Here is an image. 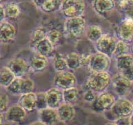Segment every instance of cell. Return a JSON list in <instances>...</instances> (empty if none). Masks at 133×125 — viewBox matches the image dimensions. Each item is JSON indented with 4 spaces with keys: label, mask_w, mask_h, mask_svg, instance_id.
Here are the masks:
<instances>
[{
    "label": "cell",
    "mask_w": 133,
    "mask_h": 125,
    "mask_svg": "<svg viewBox=\"0 0 133 125\" xmlns=\"http://www.w3.org/2000/svg\"><path fill=\"white\" fill-rule=\"evenodd\" d=\"M111 79L108 72H91L87 79L86 86L95 93H101L107 90L111 83Z\"/></svg>",
    "instance_id": "cell-1"
},
{
    "label": "cell",
    "mask_w": 133,
    "mask_h": 125,
    "mask_svg": "<svg viewBox=\"0 0 133 125\" xmlns=\"http://www.w3.org/2000/svg\"><path fill=\"white\" fill-rule=\"evenodd\" d=\"M59 10L66 18L82 16L85 11V0H62Z\"/></svg>",
    "instance_id": "cell-2"
},
{
    "label": "cell",
    "mask_w": 133,
    "mask_h": 125,
    "mask_svg": "<svg viewBox=\"0 0 133 125\" xmlns=\"http://www.w3.org/2000/svg\"><path fill=\"white\" fill-rule=\"evenodd\" d=\"M66 32L74 38H80L85 32L86 21L83 16L66 18L65 23Z\"/></svg>",
    "instance_id": "cell-3"
},
{
    "label": "cell",
    "mask_w": 133,
    "mask_h": 125,
    "mask_svg": "<svg viewBox=\"0 0 133 125\" xmlns=\"http://www.w3.org/2000/svg\"><path fill=\"white\" fill-rule=\"evenodd\" d=\"M116 101L113 94L105 91L99 93L95 100L92 102L91 109L95 113H103L110 110Z\"/></svg>",
    "instance_id": "cell-4"
},
{
    "label": "cell",
    "mask_w": 133,
    "mask_h": 125,
    "mask_svg": "<svg viewBox=\"0 0 133 125\" xmlns=\"http://www.w3.org/2000/svg\"><path fill=\"white\" fill-rule=\"evenodd\" d=\"M110 64V57L97 52L91 55L88 66L91 72H107Z\"/></svg>",
    "instance_id": "cell-5"
},
{
    "label": "cell",
    "mask_w": 133,
    "mask_h": 125,
    "mask_svg": "<svg viewBox=\"0 0 133 125\" xmlns=\"http://www.w3.org/2000/svg\"><path fill=\"white\" fill-rule=\"evenodd\" d=\"M54 85L55 87L63 91L66 89L75 87L77 84L76 76L68 71L57 72L54 77Z\"/></svg>",
    "instance_id": "cell-6"
},
{
    "label": "cell",
    "mask_w": 133,
    "mask_h": 125,
    "mask_svg": "<svg viewBox=\"0 0 133 125\" xmlns=\"http://www.w3.org/2000/svg\"><path fill=\"white\" fill-rule=\"evenodd\" d=\"M116 59V68L119 73L133 83V56L129 53Z\"/></svg>",
    "instance_id": "cell-7"
},
{
    "label": "cell",
    "mask_w": 133,
    "mask_h": 125,
    "mask_svg": "<svg viewBox=\"0 0 133 125\" xmlns=\"http://www.w3.org/2000/svg\"><path fill=\"white\" fill-rule=\"evenodd\" d=\"M114 90L119 97H125L130 91L133 83L120 73L115 74L111 79Z\"/></svg>",
    "instance_id": "cell-8"
},
{
    "label": "cell",
    "mask_w": 133,
    "mask_h": 125,
    "mask_svg": "<svg viewBox=\"0 0 133 125\" xmlns=\"http://www.w3.org/2000/svg\"><path fill=\"white\" fill-rule=\"evenodd\" d=\"M116 43L117 40L114 37L109 34H103L101 39L95 44L97 52L104 53L111 58L114 55Z\"/></svg>",
    "instance_id": "cell-9"
},
{
    "label": "cell",
    "mask_w": 133,
    "mask_h": 125,
    "mask_svg": "<svg viewBox=\"0 0 133 125\" xmlns=\"http://www.w3.org/2000/svg\"><path fill=\"white\" fill-rule=\"evenodd\" d=\"M110 110L116 119L119 117H130L133 113L132 102L124 97H120L116 100Z\"/></svg>",
    "instance_id": "cell-10"
},
{
    "label": "cell",
    "mask_w": 133,
    "mask_h": 125,
    "mask_svg": "<svg viewBox=\"0 0 133 125\" xmlns=\"http://www.w3.org/2000/svg\"><path fill=\"white\" fill-rule=\"evenodd\" d=\"M116 34L119 40L126 43L133 42V20L125 18L116 29Z\"/></svg>",
    "instance_id": "cell-11"
},
{
    "label": "cell",
    "mask_w": 133,
    "mask_h": 125,
    "mask_svg": "<svg viewBox=\"0 0 133 125\" xmlns=\"http://www.w3.org/2000/svg\"><path fill=\"white\" fill-rule=\"evenodd\" d=\"M7 67L12 71L15 77H24L29 68V63L22 58H15L10 60Z\"/></svg>",
    "instance_id": "cell-12"
},
{
    "label": "cell",
    "mask_w": 133,
    "mask_h": 125,
    "mask_svg": "<svg viewBox=\"0 0 133 125\" xmlns=\"http://www.w3.org/2000/svg\"><path fill=\"white\" fill-rule=\"evenodd\" d=\"M27 112L18 104H14L6 111L5 118L7 121L15 123H20L25 119Z\"/></svg>",
    "instance_id": "cell-13"
},
{
    "label": "cell",
    "mask_w": 133,
    "mask_h": 125,
    "mask_svg": "<svg viewBox=\"0 0 133 125\" xmlns=\"http://www.w3.org/2000/svg\"><path fill=\"white\" fill-rule=\"evenodd\" d=\"M16 35L15 27L7 21L0 23V42L2 43H10L15 39Z\"/></svg>",
    "instance_id": "cell-14"
},
{
    "label": "cell",
    "mask_w": 133,
    "mask_h": 125,
    "mask_svg": "<svg viewBox=\"0 0 133 125\" xmlns=\"http://www.w3.org/2000/svg\"><path fill=\"white\" fill-rule=\"evenodd\" d=\"M48 107L57 109L63 102V91L57 87H53L45 92Z\"/></svg>",
    "instance_id": "cell-15"
},
{
    "label": "cell",
    "mask_w": 133,
    "mask_h": 125,
    "mask_svg": "<svg viewBox=\"0 0 133 125\" xmlns=\"http://www.w3.org/2000/svg\"><path fill=\"white\" fill-rule=\"evenodd\" d=\"M48 65V57L37 53L32 56L29 62V68L35 73L43 72Z\"/></svg>",
    "instance_id": "cell-16"
},
{
    "label": "cell",
    "mask_w": 133,
    "mask_h": 125,
    "mask_svg": "<svg viewBox=\"0 0 133 125\" xmlns=\"http://www.w3.org/2000/svg\"><path fill=\"white\" fill-rule=\"evenodd\" d=\"M18 104L27 112H32L36 109V93L33 92L20 95Z\"/></svg>",
    "instance_id": "cell-17"
},
{
    "label": "cell",
    "mask_w": 133,
    "mask_h": 125,
    "mask_svg": "<svg viewBox=\"0 0 133 125\" xmlns=\"http://www.w3.org/2000/svg\"><path fill=\"white\" fill-rule=\"evenodd\" d=\"M59 121L68 122L72 121L75 116V109L73 105L63 102L57 108Z\"/></svg>",
    "instance_id": "cell-18"
},
{
    "label": "cell",
    "mask_w": 133,
    "mask_h": 125,
    "mask_svg": "<svg viewBox=\"0 0 133 125\" xmlns=\"http://www.w3.org/2000/svg\"><path fill=\"white\" fill-rule=\"evenodd\" d=\"M116 7L114 0H93L92 7L93 10L99 15H105L111 12Z\"/></svg>",
    "instance_id": "cell-19"
},
{
    "label": "cell",
    "mask_w": 133,
    "mask_h": 125,
    "mask_svg": "<svg viewBox=\"0 0 133 125\" xmlns=\"http://www.w3.org/2000/svg\"><path fill=\"white\" fill-rule=\"evenodd\" d=\"M39 120L46 125H54L59 121L57 109L47 107L39 111Z\"/></svg>",
    "instance_id": "cell-20"
},
{
    "label": "cell",
    "mask_w": 133,
    "mask_h": 125,
    "mask_svg": "<svg viewBox=\"0 0 133 125\" xmlns=\"http://www.w3.org/2000/svg\"><path fill=\"white\" fill-rule=\"evenodd\" d=\"M54 48V46H53V44L46 37L45 39L39 42L33 48L37 52V53H39L41 55L48 57L53 52Z\"/></svg>",
    "instance_id": "cell-21"
},
{
    "label": "cell",
    "mask_w": 133,
    "mask_h": 125,
    "mask_svg": "<svg viewBox=\"0 0 133 125\" xmlns=\"http://www.w3.org/2000/svg\"><path fill=\"white\" fill-rule=\"evenodd\" d=\"M66 61L68 68L72 71H76L84 66L82 55L76 52L69 53L66 57Z\"/></svg>",
    "instance_id": "cell-22"
},
{
    "label": "cell",
    "mask_w": 133,
    "mask_h": 125,
    "mask_svg": "<svg viewBox=\"0 0 133 125\" xmlns=\"http://www.w3.org/2000/svg\"><path fill=\"white\" fill-rule=\"evenodd\" d=\"M7 91L12 95H20L24 93V77H15L13 81L6 87Z\"/></svg>",
    "instance_id": "cell-23"
},
{
    "label": "cell",
    "mask_w": 133,
    "mask_h": 125,
    "mask_svg": "<svg viewBox=\"0 0 133 125\" xmlns=\"http://www.w3.org/2000/svg\"><path fill=\"white\" fill-rule=\"evenodd\" d=\"M85 34L88 40L95 44L103 36V33L99 25H91L85 30Z\"/></svg>",
    "instance_id": "cell-24"
},
{
    "label": "cell",
    "mask_w": 133,
    "mask_h": 125,
    "mask_svg": "<svg viewBox=\"0 0 133 125\" xmlns=\"http://www.w3.org/2000/svg\"><path fill=\"white\" fill-rule=\"evenodd\" d=\"M47 29L44 27H39L32 32L29 40V45L31 48H34L35 45L41 40L46 37Z\"/></svg>",
    "instance_id": "cell-25"
},
{
    "label": "cell",
    "mask_w": 133,
    "mask_h": 125,
    "mask_svg": "<svg viewBox=\"0 0 133 125\" xmlns=\"http://www.w3.org/2000/svg\"><path fill=\"white\" fill-rule=\"evenodd\" d=\"M15 78V76L8 67H3L0 68V85L7 87Z\"/></svg>",
    "instance_id": "cell-26"
},
{
    "label": "cell",
    "mask_w": 133,
    "mask_h": 125,
    "mask_svg": "<svg viewBox=\"0 0 133 125\" xmlns=\"http://www.w3.org/2000/svg\"><path fill=\"white\" fill-rule=\"evenodd\" d=\"M79 91L76 87L63 91V102L73 104L78 99Z\"/></svg>",
    "instance_id": "cell-27"
},
{
    "label": "cell",
    "mask_w": 133,
    "mask_h": 125,
    "mask_svg": "<svg viewBox=\"0 0 133 125\" xmlns=\"http://www.w3.org/2000/svg\"><path fill=\"white\" fill-rule=\"evenodd\" d=\"M62 0H46L40 9L45 13H51L60 9Z\"/></svg>",
    "instance_id": "cell-28"
},
{
    "label": "cell",
    "mask_w": 133,
    "mask_h": 125,
    "mask_svg": "<svg viewBox=\"0 0 133 125\" xmlns=\"http://www.w3.org/2000/svg\"><path fill=\"white\" fill-rule=\"evenodd\" d=\"M53 67L56 72L67 71L69 69L66 64V57H63L60 53H57L54 57Z\"/></svg>",
    "instance_id": "cell-29"
},
{
    "label": "cell",
    "mask_w": 133,
    "mask_h": 125,
    "mask_svg": "<svg viewBox=\"0 0 133 125\" xmlns=\"http://www.w3.org/2000/svg\"><path fill=\"white\" fill-rule=\"evenodd\" d=\"M130 52V47L129 43L123 41V40H119L116 43V48L114 52L113 57L116 58L119 56L124 55L126 54H129Z\"/></svg>",
    "instance_id": "cell-30"
},
{
    "label": "cell",
    "mask_w": 133,
    "mask_h": 125,
    "mask_svg": "<svg viewBox=\"0 0 133 125\" xmlns=\"http://www.w3.org/2000/svg\"><path fill=\"white\" fill-rule=\"evenodd\" d=\"M5 12L6 17L15 19L20 16V9L16 3H10L7 4L5 8Z\"/></svg>",
    "instance_id": "cell-31"
},
{
    "label": "cell",
    "mask_w": 133,
    "mask_h": 125,
    "mask_svg": "<svg viewBox=\"0 0 133 125\" xmlns=\"http://www.w3.org/2000/svg\"><path fill=\"white\" fill-rule=\"evenodd\" d=\"M61 31L57 29H52L47 31L46 38L53 44L54 46L58 45L62 39Z\"/></svg>",
    "instance_id": "cell-32"
},
{
    "label": "cell",
    "mask_w": 133,
    "mask_h": 125,
    "mask_svg": "<svg viewBox=\"0 0 133 125\" xmlns=\"http://www.w3.org/2000/svg\"><path fill=\"white\" fill-rule=\"evenodd\" d=\"M48 107L45 92L36 93V109L40 111Z\"/></svg>",
    "instance_id": "cell-33"
},
{
    "label": "cell",
    "mask_w": 133,
    "mask_h": 125,
    "mask_svg": "<svg viewBox=\"0 0 133 125\" xmlns=\"http://www.w3.org/2000/svg\"><path fill=\"white\" fill-rule=\"evenodd\" d=\"M24 93H30V92H33L34 87H35V84L30 78L24 76Z\"/></svg>",
    "instance_id": "cell-34"
},
{
    "label": "cell",
    "mask_w": 133,
    "mask_h": 125,
    "mask_svg": "<svg viewBox=\"0 0 133 125\" xmlns=\"http://www.w3.org/2000/svg\"><path fill=\"white\" fill-rule=\"evenodd\" d=\"M9 97L6 94L0 95V112L3 113L8 109Z\"/></svg>",
    "instance_id": "cell-35"
},
{
    "label": "cell",
    "mask_w": 133,
    "mask_h": 125,
    "mask_svg": "<svg viewBox=\"0 0 133 125\" xmlns=\"http://www.w3.org/2000/svg\"><path fill=\"white\" fill-rule=\"evenodd\" d=\"M96 95L95 93L93 91L91 90V89H87L86 91L84 93V96H83V99L87 102L92 103L96 99Z\"/></svg>",
    "instance_id": "cell-36"
},
{
    "label": "cell",
    "mask_w": 133,
    "mask_h": 125,
    "mask_svg": "<svg viewBox=\"0 0 133 125\" xmlns=\"http://www.w3.org/2000/svg\"><path fill=\"white\" fill-rule=\"evenodd\" d=\"M114 122H116L117 125H130V117H119Z\"/></svg>",
    "instance_id": "cell-37"
},
{
    "label": "cell",
    "mask_w": 133,
    "mask_h": 125,
    "mask_svg": "<svg viewBox=\"0 0 133 125\" xmlns=\"http://www.w3.org/2000/svg\"><path fill=\"white\" fill-rule=\"evenodd\" d=\"M123 13L125 14V18H128L133 20V2L125 9Z\"/></svg>",
    "instance_id": "cell-38"
},
{
    "label": "cell",
    "mask_w": 133,
    "mask_h": 125,
    "mask_svg": "<svg viewBox=\"0 0 133 125\" xmlns=\"http://www.w3.org/2000/svg\"><path fill=\"white\" fill-rule=\"evenodd\" d=\"M5 8L3 6L0 4V23L4 21L5 18Z\"/></svg>",
    "instance_id": "cell-39"
},
{
    "label": "cell",
    "mask_w": 133,
    "mask_h": 125,
    "mask_svg": "<svg viewBox=\"0 0 133 125\" xmlns=\"http://www.w3.org/2000/svg\"><path fill=\"white\" fill-rule=\"evenodd\" d=\"M46 2V0H32V2L34 4V5L37 8L41 9V7L43 6L44 2Z\"/></svg>",
    "instance_id": "cell-40"
},
{
    "label": "cell",
    "mask_w": 133,
    "mask_h": 125,
    "mask_svg": "<svg viewBox=\"0 0 133 125\" xmlns=\"http://www.w3.org/2000/svg\"><path fill=\"white\" fill-rule=\"evenodd\" d=\"M29 125H46V124H45L44 122H43L42 121H41L40 120H39V121H36L31 122Z\"/></svg>",
    "instance_id": "cell-41"
},
{
    "label": "cell",
    "mask_w": 133,
    "mask_h": 125,
    "mask_svg": "<svg viewBox=\"0 0 133 125\" xmlns=\"http://www.w3.org/2000/svg\"><path fill=\"white\" fill-rule=\"evenodd\" d=\"M3 119H4V116H3V113L2 112H0V125L3 124Z\"/></svg>",
    "instance_id": "cell-42"
},
{
    "label": "cell",
    "mask_w": 133,
    "mask_h": 125,
    "mask_svg": "<svg viewBox=\"0 0 133 125\" xmlns=\"http://www.w3.org/2000/svg\"><path fill=\"white\" fill-rule=\"evenodd\" d=\"M130 125H133V113L130 116Z\"/></svg>",
    "instance_id": "cell-43"
},
{
    "label": "cell",
    "mask_w": 133,
    "mask_h": 125,
    "mask_svg": "<svg viewBox=\"0 0 133 125\" xmlns=\"http://www.w3.org/2000/svg\"><path fill=\"white\" fill-rule=\"evenodd\" d=\"M105 125H117V124L116 123V122H114V121H112V122H108V123L106 124Z\"/></svg>",
    "instance_id": "cell-44"
},
{
    "label": "cell",
    "mask_w": 133,
    "mask_h": 125,
    "mask_svg": "<svg viewBox=\"0 0 133 125\" xmlns=\"http://www.w3.org/2000/svg\"><path fill=\"white\" fill-rule=\"evenodd\" d=\"M130 52L133 53V43H132V44L131 46H130Z\"/></svg>",
    "instance_id": "cell-45"
},
{
    "label": "cell",
    "mask_w": 133,
    "mask_h": 125,
    "mask_svg": "<svg viewBox=\"0 0 133 125\" xmlns=\"http://www.w3.org/2000/svg\"><path fill=\"white\" fill-rule=\"evenodd\" d=\"M2 1H3V0H0V3H1V2H2Z\"/></svg>",
    "instance_id": "cell-46"
},
{
    "label": "cell",
    "mask_w": 133,
    "mask_h": 125,
    "mask_svg": "<svg viewBox=\"0 0 133 125\" xmlns=\"http://www.w3.org/2000/svg\"><path fill=\"white\" fill-rule=\"evenodd\" d=\"M129 1H132V0H129Z\"/></svg>",
    "instance_id": "cell-47"
},
{
    "label": "cell",
    "mask_w": 133,
    "mask_h": 125,
    "mask_svg": "<svg viewBox=\"0 0 133 125\" xmlns=\"http://www.w3.org/2000/svg\"><path fill=\"white\" fill-rule=\"evenodd\" d=\"M132 105H133V101H132Z\"/></svg>",
    "instance_id": "cell-48"
},
{
    "label": "cell",
    "mask_w": 133,
    "mask_h": 125,
    "mask_svg": "<svg viewBox=\"0 0 133 125\" xmlns=\"http://www.w3.org/2000/svg\"><path fill=\"white\" fill-rule=\"evenodd\" d=\"M132 2H133V0H132Z\"/></svg>",
    "instance_id": "cell-49"
}]
</instances>
